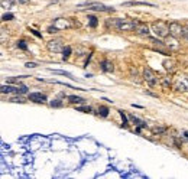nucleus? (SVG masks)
Returning a JSON list of instances; mask_svg holds the SVG:
<instances>
[{"label": "nucleus", "instance_id": "obj_1", "mask_svg": "<svg viewBox=\"0 0 188 179\" xmlns=\"http://www.w3.org/2000/svg\"><path fill=\"white\" fill-rule=\"evenodd\" d=\"M113 26L116 27L117 30L120 32H132L135 30L137 26V22L136 20H130V19H114V20H109L107 22V26Z\"/></svg>", "mask_w": 188, "mask_h": 179}, {"label": "nucleus", "instance_id": "obj_2", "mask_svg": "<svg viewBox=\"0 0 188 179\" xmlns=\"http://www.w3.org/2000/svg\"><path fill=\"white\" fill-rule=\"evenodd\" d=\"M150 29H152V32L155 33L156 38H167V36L169 35V26L165 23V22H162V20L153 22L152 26H150Z\"/></svg>", "mask_w": 188, "mask_h": 179}, {"label": "nucleus", "instance_id": "obj_3", "mask_svg": "<svg viewBox=\"0 0 188 179\" xmlns=\"http://www.w3.org/2000/svg\"><path fill=\"white\" fill-rule=\"evenodd\" d=\"M78 9H90V10H98V12H113V7H107L98 3V2H85L81 5H77Z\"/></svg>", "mask_w": 188, "mask_h": 179}, {"label": "nucleus", "instance_id": "obj_4", "mask_svg": "<svg viewBox=\"0 0 188 179\" xmlns=\"http://www.w3.org/2000/svg\"><path fill=\"white\" fill-rule=\"evenodd\" d=\"M169 35L172 36V38H181L184 36V27L181 26V23H178V22H171L169 23Z\"/></svg>", "mask_w": 188, "mask_h": 179}, {"label": "nucleus", "instance_id": "obj_5", "mask_svg": "<svg viewBox=\"0 0 188 179\" xmlns=\"http://www.w3.org/2000/svg\"><path fill=\"white\" fill-rule=\"evenodd\" d=\"M46 48H48V51H49V52L58 53V52H62L64 45H62V40H61V39H51V40H48Z\"/></svg>", "mask_w": 188, "mask_h": 179}, {"label": "nucleus", "instance_id": "obj_6", "mask_svg": "<svg viewBox=\"0 0 188 179\" xmlns=\"http://www.w3.org/2000/svg\"><path fill=\"white\" fill-rule=\"evenodd\" d=\"M143 80L146 81L150 87H155L158 84V77H156V74L150 68H145V71H143Z\"/></svg>", "mask_w": 188, "mask_h": 179}, {"label": "nucleus", "instance_id": "obj_7", "mask_svg": "<svg viewBox=\"0 0 188 179\" xmlns=\"http://www.w3.org/2000/svg\"><path fill=\"white\" fill-rule=\"evenodd\" d=\"M175 90L178 93H187L188 91V77H181L175 82Z\"/></svg>", "mask_w": 188, "mask_h": 179}, {"label": "nucleus", "instance_id": "obj_8", "mask_svg": "<svg viewBox=\"0 0 188 179\" xmlns=\"http://www.w3.org/2000/svg\"><path fill=\"white\" fill-rule=\"evenodd\" d=\"M54 25L58 27V30H65V29H70V27L72 26L70 20H68V19H62V18H58V19H55Z\"/></svg>", "mask_w": 188, "mask_h": 179}, {"label": "nucleus", "instance_id": "obj_9", "mask_svg": "<svg viewBox=\"0 0 188 179\" xmlns=\"http://www.w3.org/2000/svg\"><path fill=\"white\" fill-rule=\"evenodd\" d=\"M136 33L137 35H142V36H148L149 35V26L146 25V23H140V22H137V26H136Z\"/></svg>", "mask_w": 188, "mask_h": 179}, {"label": "nucleus", "instance_id": "obj_10", "mask_svg": "<svg viewBox=\"0 0 188 179\" xmlns=\"http://www.w3.org/2000/svg\"><path fill=\"white\" fill-rule=\"evenodd\" d=\"M29 100L33 101V103H45L46 95L42 93H31L29 94Z\"/></svg>", "mask_w": 188, "mask_h": 179}, {"label": "nucleus", "instance_id": "obj_11", "mask_svg": "<svg viewBox=\"0 0 188 179\" xmlns=\"http://www.w3.org/2000/svg\"><path fill=\"white\" fill-rule=\"evenodd\" d=\"M3 94H10V93H18L19 94V85L18 87H13V85H6V84H3L2 85V90H0Z\"/></svg>", "mask_w": 188, "mask_h": 179}, {"label": "nucleus", "instance_id": "obj_12", "mask_svg": "<svg viewBox=\"0 0 188 179\" xmlns=\"http://www.w3.org/2000/svg\"><path fill=\"white\" fill-rule=\"evenodd\" d=\"M123 6H149V7H155V5L148 3V2H124Z\"/></svg>", "mask_w": 188, "mask_h": 179}, {"label": "nucleus", "instance_id": "obj_13", "mask_svg": "<svg viewBox=\"0 0 188 179\" xmlns=\"http://www.w3.org/2000/svg\"><path fill=\"white\" fill-rule=\"evenodd\" d=\"M100 66H101V69H103L104 72H111V71H113V64H111L110 61L104 59L103 62L100 64Z\"/></svg>", "mask_w": 188, "mask_h": 179}, {"label": "nucleus", "instance_id": "obj_14", "mask_svg": "<svg viewBox=\"0 0 188 179\" xmlns=\"http://www.w3.org/2000/svg\"><path fill=\"white\" fill-rule=\"evenodd\" d=\"M163 68H165L167 71H171V72H172V71L175 69V62L172 59H165L163 61Z\"/></svg>", "mask_w": 188, "mask_h": 179}, {"label": "nucleus", "instance_id": "obj_15", "mask_svg": "<svg viewBox=\"0 0 188 179\" xmlns=\"http://www.w3.org/2000/svg\"><path fill=\"white\" fill-rule=\"evenodd\" d=\"M68 101L72 103V104H75V103H84V98L77 97V95H70V97H68Z\"/></svg>", "mask_w": 188, "mask_h": 179}, {"label": "nucleus", "instance_id": "obj_16", "mask_svg": "<svg viewBox=\"0 0 188 179\" xmlns=\"http://www.w3.org/2000/svg\"><path fill=\"white\" fill-rule=\"evenodd\" d=\"M98 114H100L101 117H107V116H109V108L104 106H100L98 107Z\"/></svg>", "mask_w": 188, "mask_h": 179}, {"label": "nucleus", "instance_id": "obj_17", "mask_svg": "<svg viewBox=\"0 0 188 179\" xmlns=\"http://www.w3.org/2000/svg\"><path fill=\"white\" fill-rule=\"evenodd\" d=\"M15 5V0H2V7L5 9H10Z\"/></svg>", "mask_w": 188, "mask_h": 179}, {"label": "nucleus", "instance_id": "obj_18", "mask_svg": "<svg viewBox=\"0 0 188 179\" xmlns=\"http://www.w3.org/2000/svg\"><path fill=\"white\" fill-rule=\"evenodd\" d=\"M70 55H71V48H70V46H65L64 49H62V58H64V59H67Z\"/></svg>", "mask_w": 188, "mask_h": 179}, {"label": "nucleus", "instance_id": "obj_19", "mask_svg": "<svg viewBox=\"0 0 188 179\" xmlns=\"http://www.w3.org/2000/svg\"><path fill=\"white\" fill-rule=\"evenodd\" d=\"M49 71H52L54 74H59V75H65V77H70V78H72L71 74L67 72V71H61V69H49Z\"/></svg>", "mask_w": 188, "mask_h": 179}, {"label": "nucleus", "instance_id": "obj_20", "mask_svg": "<svg viewBox=\"0 0 188 179\" xmlns=\"http://www.w3.org/2000/svg\"><path fill=\"white\" fill-rule=\"evenodd\" d=\"M88 19H90V26L91 27H96L97 26V18H96V16H88Z\"/></svg>", "mask_w": 188, "mask_h": 179}, {"label": "nucleus", "instance_id": "obj_21", "mask_svg": "<svg viewBox=\"0 0 188 179\" xmlns=\"http://www.w3.org/2000/svg\"><path fill=\"white\" fill-rule=\"evenodd\" d=\"M152 132L155 133V134H161V133L167 132V129H165V127H153V129H152Z\"/></svg>", "mask_w": 188, "mask_h": 179}, {"label": "nucleus", "instance_id": "obj_22", "mask_svg": "<svg viewBox=\"0 0 188 179\" xmlns=\"http://www.w3.org/2000/svg\"><path fill=\"white\" fill-rule=\"evenodd\" d=\"M18 48H20L22 51H26V49H28V45H26L25 40H18Z\"/></svg>", "mask_w": 188, "mask_h": 179}, {"label": "nucleus", "instance_id": "obj_23", "mask_svg": "<svg viewBox=\"0 0 188 179\" xmlns=\"http://www.w3.org/2000/svg\"><path fill=\"white\" fill-rule=\"evenodd\" d=\"M119 114H120V117H122V120H123V124H124V126H127V124H129V121H127V117H126V114H124L122 110H119Z\"/></svg>", "mask_w": 188, "mask_h": 179}, {"label": "nucleus", "instance_id": "obj_24", "mask_svg": "<svg viewBox=\"0 0 188 179\" xmlns=\"http://www.w3.org/2000/svg\"><path fill=\"white\" fill-rule=\"evenodd\" d=\"M77 111H83V113H91L90 107H77Z\"/></svg>", "mask_w": 188, "mask_h": 179}, {"label": "nucleus", "instance_id": "obj_25", "mask_svg": "<svg viewBox=\"0 0 188 179\" xmlns=\"http://www.w3.org/2000/svg\"><path fill=\"white\" fill-rule=\"evenodd\" d=\"M51 106L52 107H61L62 106V101H59V100H54V101H51Z\"/></svg>", "mask_w": 188, "mask_h": 179}, {"label": "nucleus", "instance_id": "obj_26", "mask_svg": "<svg viewBox=\"0 0 188 179\" xmlns=\"http://www.w3.org/2000/svg\"><path fill=\"white\" fill-rule=\"evenodd\" d=\"M10 101H12V103H25V100L22 98V97H13Z\"/></svg>", "mask_w": 188, "mask_h": 179}, {"label": "nucleus", "instance_id": "obj_27", "mask_svg": "<svg viewBox=\"0 0 188 179\" xmlns=\"http://www.w3.org/2000/svg\"><path fill=\"white\" fill-rule=\"evenodd\" d=\"M2 19H3V20H12L13 19V14L12 13H6V14H3V16H2Z\"/></svg>", "mask_w": 188, "mask_h": 179}, {"label": "nucleus", "instance_id": "obj_28", "mask_svg": "<svg viewBox=\"0 0 188 179\" xmlns=\"http://www.w3.org/2000/svg\"><path fill=\"white\" fill-rule=\"evenodd\" d=\"M48 32L49 33H54V32H58V27L55 26V25H52V26L48 27Z\"/></svg>", "mask_w": 188, "mask_h": 179}, {"label": "nucleus", "instance_id": "obj_29", "mask_svg": "<svg viewBox=\"0 0 188 179\" xmlns=\"http://www.w3.org/2000/svg\"><path fill=\"white\" fill-rule=\"evenodd\" d=\"M25 93H28V87L19 85V94H25Z\"/></svg>", "mask_w": 188, "mask_h": 179}, {"label": "nucleus", "instance_id": "obj_30", "mask_svg": "<svg viewBox=\"0 0 188 179\" xmlns=\"http://www.w3.org/2000/svg\"><path fill=\"white\" fill-rule=\"evenodd\" d=\"M38 66V64H35V62H28L26 64V68H36Z\"/></svg>", "mask_w": 188, "mask_h": 179}, {"label": "nucleus", "instance_id": "obj_31", "mask_svg": "<svg viewBox=\"0 0 188 179\" xmlns=\"http://www.w3.org/2000/svg\"><path fill=\"white\" fill-rule=\"evenodd\" d=\"M29 30H31V32H32L33 35H35V36H38V38H42V35H41V33H39L38 30H35V29H29Z\"/></svg>", "mask_w": 188, "mask_h": 179}, {"label": "nucleus", "instance_id": "obj_32", "mask_svg": "<svg viewBox=\"0 0 188 179\" xmlns=\"http://www.w3.org/2000/svg\"><path fill=\"white\" fill-rule=\"evenodd\" d=\"M184 38L188 40V26H187V27H184Z\"/></svg>", "mask_w": 188, "mask_h": 179}, {"label": "nucleus", "instance_id": "obj_33", "mask_svg": "<svg viewBox=\"0 0 188 179\" xmlns=\"http://www.w3.org/2000/svg\"><path fill=\"white\" fill-rule=\"evenodd\" d=\"M18 2H19V3H22V5H26V3H29L31 0H18Z\"/></svg>", "mask_w": 188, "mask_h": 179}]
</instances>
